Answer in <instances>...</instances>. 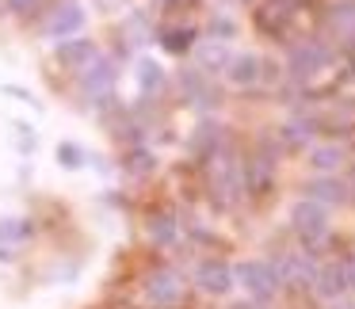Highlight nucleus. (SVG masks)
<instances>
[{"mask_svg":"<svg viewBox=\"0 0 355 309\" xmlns=\"http://www.w3.org/2000/svg\"><path fill=\"white\" fill-rule=\"evenodd\" d=\"M291 225H294V233H298L306 245H317V240L329 237V214H324V206H321V202H313V199L294 202Z\"/></svg>","mask_w":355,"mask_h":309,"instance_id":"1","label":"nucleus"},{"mask_svg":"<svg viewBox=\"0 0 355 309\" xmlns=\"http://www.w3.org/2000/svg\"><path fill=\"white\" fill-rule=\"evenodd\" d=\"M218 138H222V134H218V126L202 123V126H199V134L191 138V149H195V153H207V149H214V145H218Z\"/></svg>","mask_w":355,"mask_h":309,"instance_id":"19","label":"nucleus"},{"mask_svg":"<svg viewBox=\"0 0 355 309\" xmlns=\"http://www.w3.org/2000/svg\"><path fill=\"white\" fill-rule=\"evenodd\" d=\"M85 27V8L80 4H73V0H65V4H58L54 12H50V19H46V35L50 39H73V35Z\"/></svg>","mask_w":355,"mask_h":309,"instance_id":"6","label":"nucleus"},{"mask_svg":"<svg viewBox=\"0 0 355 309\" xmlns=\"http://www.w3.org/2000/svg\"><path fill=\"white\" fill-rule=\"evenodd\" d=\"M58 161H62L65 168H80V161H85V149L73 145V141H62V145H58Z\"/></svg>","mask_w":355,"mask_h":309,"instance_id":"22","label":"nucleus"},{"mask_svg":"<svg viewBox=\"0 0 355 309\" xmlns=\"http://www.w3.org/2000/svg\"><path fill=\"white\" fill-rule=\"evenodd\" d=\"M157 4H164V8H176V4H184V0H157Z\"/></svg>","mask_w":355,"mask_h":309,"instance_id":"25","label":"nucleus"},{"mask_svg":"<svg viewBox=\"0 0 355 309\" xmlns=\"http://www.w3.org/2000/svg\"><path fill=\"white\" fill-rule=\"evenodd\" d=\"M279 279L291 283V286H313L317 267H313V260H309L306 252H291V256L279 260Z\"/></svg>","mask_w":355,"mask_h":309,"instance_id":"9","label":"nucleus"},{"mask_svg":"<svg viewBox=\"0 0 355 309\" xmlns=\"http://www.w3.org/2000/svg\"><path fill=\"white\" fill-rule=\"evenodd\" d=\"M210 35H214L218 42H230L233 35H237V24H233L230 16H214L210 19Z\"/></svg>","mask_w":355,"mask_h":309,"instance_id":"23","label":"nucleus"},{"mask_svg":"<svg viewBox=\"0 0 355 309\" xmlns=\"http://www.w3.org/2000/svg\"><path fill=\"white\" fill-rule=\"evenodd\" d=\"M332 309H355V301H336Z\"/></svg>","mask_w":355,"mask_h":309,"instance_id":"26","label":"nucleus"},{"mask_svg":"<svg viewBox=\"0 0 355 309\" xmlns=\"http://www.w3.org/2000/svg\"><path fill=\"white\" fill-rule=\"evenodd\" d=\"M340 164H344V149L340 145H313L309 149V168L321 172V176H332Z\"/></svg>","mask_w":355,"mask_h":309,"instance_id":"14","label":"nucleus"},{"mask_svg":"<svg viewBox=\"0 0 355 309\" xmlns=\"http://www.w3.org/2000/svg\"><path fill=\"white\" fill-rule=\"evenodd\" d=\"M149 237H153L157 245H168V240L176 237V222H172V214H153L149 218Z\"/></svg>","mask_w":355,"mask_h":309,"instance_id":"18","label":"nucleus"},{"mask_svg":"<svg viewBox=\"0 0 355 309\" xmlns=\"http://www.w3.org/2000/svg\"><path fill=\"white\" fill-rule=\"evenodd\" d=\"M329 62H332V54H329V46H321V42H302V46L291 50V73L298 80L317 77L321 69H329Z\"/></svg>","mask_w":355,"mask_h":309,"instance_id":"4","label":"nucleus"},{"mask_svg":"<svg viewBox=\"0 0 355 309\" xmlns=\"http://www.w3.org/2000/svg\"><path fill=\"white\" fill-rule=\"evenodd\" d=\"M237 283L245 286L256 301H268V298H275V290H279L283 279H279V267H271V263L248 260V263H241V267H237Z\"/></svg>","mask_w":355,"mask_h":309,"instance_id":"2","label":"nucleus"},{"mask_svg":"<svg viewBox=\"0 0 355 309\" xmlns=\"http://www.w3.org/2000/svg\"><path fill=\"white\" fill-rule=\"evenodd\" d=\"M233 279H237V271H233L230 263H222V260H202L199 271H195V283H199L207 294H230Z\"/></svg>","mask_w":355,"mask_h":309,"instance_id":"8","label":"nucleus"},{"mask_svg":"<svg viewBox=\"0 0 355 309\" xmlns=\"http://www.w3.org/2000/svg\"><path fill=\"white\" fill-rule=\"evenodd\" d=\"M306 199L321 202V206H340V202L347 199V187L340 184V179H332V176H317V179L306 184Z\"/></svg>","mask_w":355,"mask_h":309,"instance_id":"12","label":"nucleus"},{"mask_svg":"<svg viewBox=\"0 0 355 309\" xmlns=\"http://www.w3.org/2000/svg\"><path fill=\"white\" fill-rule=\"evenodd\" d=\"M195 58H199V69H207V73H214V69H230V62H233L230 46H225V42H218V39L202 42V46L195 50Z\"/></svg>","mask_w":355,"mask_h":309,"instance_id":"13","label":"nucleus"},{"mask_svg":"<svg viewBox=\"0 0 355 309\" xmlns=\"http://www.w3.org/2000/svg\"><path fill=\"white\" fill-rule=\"evenodd\" d=\"M134 77H138V92H146V96L164 85V69H161V62H153V58H141Z\"/></svg>","mask_w":355,"mask_h":309,"instance_id":"15","label":"nucleus"},{"mask_svg":"<svg viewBox=\"0 0 355 309\" xmlns=\"http://www.w3.org/2000/svg\"><path fill=\"white\" fill-rule=\"evenodd\" d=\"M27 237V222L19 218H0V240H24Z\"/></svg>","mask_w":355,"mask_h":309,"instance_id":"21","label":"nucleus"},{"mask_svg":"<svg viewBox=\"0 0 355 309\" xmlns=\"http://www.w3.org/2000/svg\"><path fill=\"white\" fill-rule=\"evenodd\" d=\"M191 39H195L191 27H164V31H161L164 50H172V54H184V50H191Z\"/></svg>","mask_w":355,"mask_h":309,"instance_id":"17","label":"nucleus"},{"mask_svg":"<svg viewBox=\"0 0 355 309\" xmlns=\"http://www.w3.org/2000/svg\"><path fill=\"white\" fill-rule=\"evenodd\" d=\"M313 290L329 301H340L344 290H352V267L347 263H324V267H317Z\"/></svg>","mask_w":355,"mask_h":309,"instance_id":"5","label":"nucleus"},{"mask_svg":"<svg viewBox=\"0 0 355 309\" xmlns=\"http://www.w3.org/2000/svg\"><path fill=\"white\" fill-rule=\"evenodd\" d=\"M4 4H8L12 12H31L35 8V0H4Z\"/></svg>","mask_w":355,"mask_h":309,"instance_id":"24","label":"nucleus"},{"mask_svg":"<svg viewBox=\"0 0 355 309\" xmlns=\"http://www.w3.org/2000/svg\"><path fill=\"white\" fill-rule=\"evenodd\" d=\"M329 27L340 39H355V4H336L329 12Z\"/></svg>","mask_w":355,"mask_h":309,"instance_id":"16","label":"nucleus"},{"mask_svg":"<svg viewBox=\"0 0 355 309\" xmlns=\"http://www.w3.org/2000/svg\"><path fill=\"white\" fill-rule=\"evenodd\" d=\"M115 62L111 58H96L88 69H80V92L88 96V103H107L111 100V88H115Z\"/></svg>","mask_w":355,"mask_h":309,"instance_id":"3","label":"nucleus"},{"mask_svg":"<svg viewBox=\"0 0 355 309\" xmlns=\"http://www.w3.org/2000/svg\"><path fill=\"white\" fill-rule=\"evenodd\" d=\"M58 62H62L65 69H88V65L96 62L92 39H65V42H58Z\"/></svg>","mask_w":355,"mask_h":309,"instance_id":"10","label":"nucleus"},{"mask_svg":"<svg viewBox=\"0 0 355 309\" xmlns=\"http://www.w3.org/2000/svg\"><path fill=\"white\" fill-rule=\"evenodd\" d=\"M260 65H263V62H260L256 54H233L230 69H225V80H230L233 88H252L256 80L263 77Z\"/></svg>","mask_w":355,"mask_h":309,"instance_id":"11","label":"nucleus"},{"mask_svg":"<svg viewBox=\"0 0 355 309\" xmlns=\"http://www.w3.org/2000/svg\"><path fill=\"white\" fill-rule=\"evenodd\" d=\"M180 294H184V279L176 275V271L161 267L149 275L146 283V298L153 301V306H172V301H180Z\"/></svg>","mask_w":355,"mask_h":309,"instance_id":"7","label":"nucleus"},{"mask_svg":"<svg viewBox=\"0 0 355 309\" xmlns=\"http://www.w3.org/2000/svg\"><path fill=\"white\" fill-rule=\"evenodd\" d=\"M126 168H130L134 176H146V172L157 168V161H153V153H146V149H134L130 161H126Z\"/></svg>","mask_w":355,"mask_h":309,"instance_id":"20","label":"nucleus"},{"mask_svg":"<svg viewBox=\"0 0 355 309\" xmlns=\"http://www.w3.org/2000/svg\"><path fill=\"white\" fill-rule=\"evenodd\" d=\"M347 267H352V286H355V260H352V263H347Z\"/></svg>","mask_w":355,"mask_h":309,"instance_id":"27","label":"nucleus"},{"mask_svg":"<svg viewBox=\"0 0 355 309\" xmlns=\"http://www.w3.org/2000/svg\"><path fill=\"white\" fill-rule=\"evenodd\" d=\"M352 179H355V176H352Z\"/></svg>","mask_w":355,"mask_h":309,"instance_id":"28","label":"nucleus"}]
</instances>
